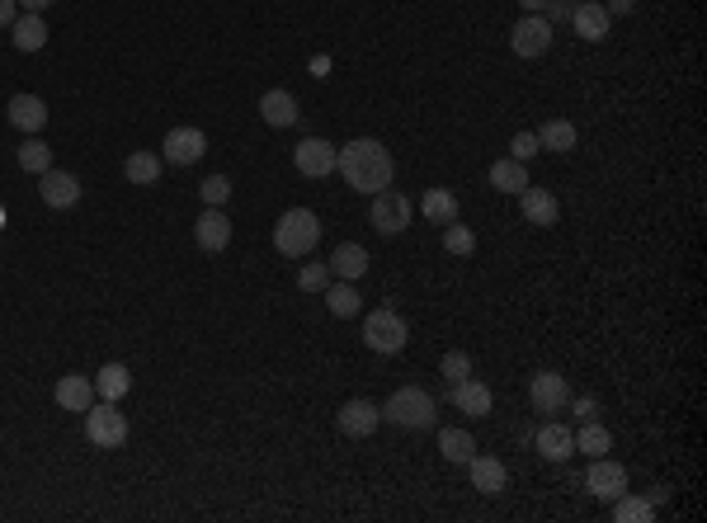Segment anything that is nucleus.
Segmentation results:
<instances>
[{
  "label": "nucleus",
  "instance_id": "obj_17",
  "mask_svg": "<svg viewBox=\"0 0 707 523\" xmlns=\"http://www.w3.org/2000/svg\"><path fill=\"white\" fill-rule=\"evenodd\" d=\"M467 476H472V491H481V495H500L505 486H510L505 462L486 458V453H472V462H467Z\"/></svg>",
  "mask_w": 707,
  "mask_h": 523
},
{
  "label": "nucleus",
  "instance_id": "obj_1",
  "mask_svg": "<svg viewBox=\"0 0 707 523\" xmlns=\"http://www.w3.org/2000/svg\"><path fill=\"white\" fill-rule=\"evenodd\" d=\"M335 170L345 175V184L354 189V194H382V189H392V151L382 147L378 137H354L349 147H340V161H335Z\"/></svg>",
  "mask_w": 707,
  "mask_h": 523
},
{
  "label": "nucleus",
  "instance_id": "obj_26",
  "mask_svg": "<svg viewBox=\"0 0 707 523\" xmlns=\"http://www.w3.org/2000/svg\"><path fill=\"white\" fill-rule=\"evenodd\" d=\"M165 161L156 156V151H132L128 161H123V175H128V184H142V189H151V184L161 180Z\"/></svg>",
  "mask_w": 707,
  "mask_h": 523
},
{
  "label": "nucleus",
  "instance_id": "obj_19",
  "mask_svg": "<svg viewBox=\"0 0 707 523\" xmlns=\"http://www.w3.org/2000/svg\"><path fill=\"white\" fill-rule=\"evenodd\" d=\"M533 448H538L547 462H566L571 453H576V434L561 425V420H547V425L533 434Z\"/></svg>",
  "mask_w": 707,
  "mask_h": 523
},
{
  "label": "nucleus",
  "instance_id": "obj_6",
  "mask_svg": "<svg viewBox=\"0 0 707 523\" xmlns=\"http://www.w3.org/2000/svg\"><path fill=\"white\" fill-rule=\"evenodd\" d=\"M368 222H373V231H382V236H401V231L411 227V198L396 194V189H382V194H373Z\"/></svg>",
  "mask_w": 707,
  "mask_h": 523
},
{
  "label": "nucleus",
  "instance_id": "obj_38",
  "mask_svg": "<svg viewBox=\"0 0 707 523\" xmlns=\"http://www.w3.org/2000/svg\"><path fill=\"white\" fill-rule=\"evenodd\" d=\"M439 368H444L448 387H453V382H462V377H472V359H467L462 349H453V354H444V363H439Z\"/></svg>",
  "mask_w": 707,
  "mask_h": 523
},
{
  "label": "nucleus",
  "instance_id": "obj_35",
  "mask_svg": "<svg viewBox=\"0 0 707 523\" xmlns=\"http://www.w3.org/2000/svg\"><path fill=\"white\" fill-rule=\"evenodd\" d=\"M444 250H448V255H462V260H467V255H477V231L462 227L458 217H453V222L444 227Z\"/></svg>",
  "mask_w": 707,
  "mask_h": 523
},
{
  "label": "nucleus",
  "instance_id": "obj_27",
  "mask_svg": "<svg viewBox=\"0 0 707 523\" xmlns=\"http://www.w3.org/2000/svg\"><path fill=\"white\" fill-rule=\"evenodd\" d=\"M128 387H132V373L123 368V363H104V368L95 373V396H99V401H123Z\"/></svg>",
  "mask_w": 707,
  "mask_h": 523
},
{
  "label": "nucleus",
  "instance_id": "obj_12",
  "mask_svg": "<svg viewBox=\"0 0 707 523\" xmlns=\"http://www.w3.org/2000/svg\"><path fill=\"white\" fill-rule=\"evenodd\" d=\"M382 410L373 406V401H363V396H354V401H345L340 406V415H335V425H340V434L345 439H368L373 429H378Z\"/></svg>",
  "mask_w": 707,
  "mask_h": 523
},
{
  "label": "nucleus",
  "instance_id": "obj_7",
  "mask_svg": "<svg viewBox=\"0 0 707 523\" xmlns=\"http://www.w3.org/2000/svg\"><path fill=\"white\" fill-rule=\"evenodd\" d=\"M566 401H571V382H566V377L552 373V368L533 373V382H528V406L538 410V415H557V410H566Z\"/></svg>",
  "mask_w": 707,
  "mask_h": 523
},
{
  "label": "nucleus",
  "instance_id": "obj_37",
  "mask_svg": "<svg viewBox=\"0 0 707 523\" xmlns=\"http://www.w3.org/2000/svg\"><path fill=\"white\" fill-rule=\"evenodd\" d=\"M198 194H203L208 208H222V203L231 198V180H227V175H208V180L198 184Z\"/></svg>",
  "mask_w": 707,
  "mask_h": 523
},
{
  "label": "nucleus",
  "instance_id": "obj_14",
  "mask_svg": "<svg viewBox=\"0 0 707 523\" xmlns=\"http://www.w3.org/2000/svg\"><path fill=\"white\" fill-rule=\"evenodd\" d=\"M609 24H613V15L604 10V0H580L576 10H571V29H576L585 43H604V38H609Z\"/></svg>",
  "mask_w": 707,
  "mask_h": 523
},
{
  "label": "nucleus",
  "instance_id": "obj_23",
  "mask_svg": "<svg viewBox=\"0 0 707 523\" xmlns=\"http://www.w3.org/2000/svg\"><path fill=\"white\" fill-rule=\"evenodd\" d=\"M10 38H15L19 52H43L48 48V24H43V15H33V10H19V19L10 24Z\"/></svg>",
  "mask_w": 707,
  "mask_h": 523
},
{
  "label": "nucleus",
  "instance_id": "obj_4",
  "mask_svg": "<svg viewBox=\"0 0 707 523\" xmlns=\"http://www.w3.org/2000/svg\"><path fill=\"white\" fill-rule=\"evenodd\" d=\"M85 439L95 448H109V453L128 443V415L118 410V401H99L85 410Z\"/></svg>",
  "mask_w": 707,
  "mask_h": 523
},
{
  "label": "nucleus",
  "instance_id": "obj_30",
  "mask_svg": "<svg viewBox=\"0 0 707 523\" xmlns=\"http://www.w3.org/2000/svg\"><path fill=\"white\" fill-rule=\"evenodd\" d=\"M326 307H330V316H340V321H345V316H359V311H363V297L354 293V283L340 278V283H326Z\"/></svg>",
  "mask_w": 707,
  "mask_h": 523
},
{
  "label": "nucleus",
  "instance_id": "obj_32",
  "mask_svg": "<svg viewBox=\"0 0 707 523\" xmlns=\"http://www.w3.org/2000/svg\"><path fill=\"white\" fill-rule=\"evenodd\" d=\"M538 147L543 151H576V128L566 118H547L538 128Z\"/></svg>",
  "mask_w": 707,
  "mask_h": 523
},
{
  "label": "nucleus",
  "instance_id": "obj_43",
  "mask_svg": "<svg viewBox=\"0 0 707 523\" xmlns=\"http://www.w3.org/2000/svg\"><path fill=\"white\" fill-rule=\"evenodd\" d=\"M604 10H609V15H632V10H637V0H609Z\"/></svg>",
  "mask_w": 707,
  "mask_h": 523
},
{
  "label": "nucleus",
  "instance_id": "obj_33",
  "mask_svg": "<svg viewBox=\"0 0 707 523\" xmlns=\"http://www.w3.org/2000/svg\"><path fill=\"white\" fill-rule=\"evenodd\" d=\"M15 161H19V170H29V175H43V170H52V147L33 132L29 142L15 151Z\"/></svg>",
  "mask_w": 707,
  "mask_h": 523
},
{
  "label": "nucleus",
  "instance_id": "obj_21",
  "mask_svg": "<svg viewBox=\"0 0 707 523\" xmlns=\"http://www.w3.org/2000/svg\"><path fill=\"white\" fill-rule=\"evenodd\" d=\"M330 278H345V283H359L363 274H368V250L359 246V241H345V246H335V255H330Z\"/></svg>",
  "mask_w": 707,
  "mask_h": 523
},
{
  "label": "nucleus",
  "instance_id": "obj_5",
  "mask_svg": "<svg viewBox=\"0 0 707 523\" xmlns=\"http://www.w3.org/2000/svg\"><path fill=\"white\" fill-rule=\"evenodd\" d=\"M406 340H411V326L396 316V311H373L368 321H363V344L373 349V354H401L406 349Z\"/></svg>",
  "mask_w": 707,
  "mask_h": 523
},
{
  "label": "nucleus",
  "instance_id": "obj_20",
  "mask_svg": "<svg viewBox=\"0 0 707 523\" xmlns=\"http://www.w3.org/2000/svg\"><path fill=\"white\" fill-rule=\"evenodd\" d=\"M448 392H453V406L462 410V415H491V387H486V382H481V377H462V382H453V387H448Z\"/></svg>",
  "mask_w": 707,
  "mask_h": 523
},
{
  "label": "nucleus",
  "instance_id": "obj_24",
  "mask_svg": "<svg viewBox=\"0 0 707 523\" xmlns=\"http://www.w3.org/2000/svg\"><path fill=\"white\" fill-rule=\"evenodd\" d=\"M260 114L269 128H293L297 123V99L288 90H264L260 95Z\"/></svg>",
  "mask_w": 707,
  "mask_h": 523
},
{
  "label": "nucleus",
  "instance_id": "obj_3",
  "mask_svg": "<svg viewBox=\"0 0 707 523\" xmlns=\"http://www.w3.org/2000/svg\"><path fill=\"white\" fill-rule=\"evenodd\" d=\"M382 420L396 429H434L439 415H434V396L425 387H396L382 406Z\"/></svg>",
  "mask_w": 707,
  "mask_h": 523
},
{
  "label": "nucleus",
  "instance_id": "obj_45",
  "mask_svg": "<svg viewBox=\"0 0 707 523\" xmlns=\"http://www.w3.org/2000/svg\"><path fill=\"white\" fill-rule=\"evenodd\" d=\"M519 5H524V15H543L547 0H519Z\"/></svg>",
  "mask_w": 707,
  "mask_h": 523
},
{
  "label": "nucleus",
  "instance_id": "obj_11",
  "mask_svg": "<svg viewBox=\"0 0 707 523\" xmlns=\"http://www.w3.org/2000/svg\"><path fill=\"white\" fill-rule=\"evenodd\" d=\"M38 198L48 203V208H76L81 203V180L76 175H66V170H43L38 175Z\"/></svg>",
  "mask_w": 707,
  "mask_h": 523
},
{
  "label": "nucleus",
  "instance_id": "obj_42",
  "mask_svg": "<svg viewBox=\"0 0 707 523\" xmlns=\"http://www.w3.org/2000/svg\"><path fill=\"white\" fill-rule=\"evenodd\" d=\"M576 415H580V420H594V415H599V406H594L590 396H576Z\"/></svg>",
  "mask_w": 707,
  "mask_h": 523
},
{
  "label": "nucleus",
  "instance_id": "obj_10",
  "mask_svg": "<svg viewBox=\"0 0 707 523\" xmlns=\"http://www.w3.org/2000/svg\"><path fill=\"white\" fill-rule=\"evenodd\" d=\"M510 48H514V57H543L552 48V24L543 15H524L510 29Z\"/></svg>",
  "mask_w": 707,
  "mask_h": 523
},
{
  "label": "nucleus",
  "instance_id": "obj_2",
  "mask_svg": "<svg viewBox=\"0 0 707 523\" xmlns=\"http://www.w3.org/2000/svg\"><path fill=\"white\" fill-rule=\"evenodd\" d=\"M321 241V222H316L312 208H288L274 227V250L288 255V260H307Z\"/></svg>",
  "mask_w": 707,
  "mask_h": 523
},
{
  "label": "nucleus",
  "instance_id": "obj_34",
  "mask_svg": "<svg viewBox=\"0 0 707 523\" xmlns=\"http://www.w3.org/2000/svg\"><path fill=\"white\" fill-rule=\"evenodd\" d=\"M576 448L580 453H590V458H604V453L613 448V434L599 425V420H585V429L576 434Z\"/></svg>",
  "mask_w": 707,
  "mask_h": 523
},
{
  "label": "nucleus",
  "instance_id": "obj_15",
  "mask_svg": "<svg viewBox=\"0 0 707 523\" xmlns=\"http://www.w3.org/2000/svg\"><path fill=\"white\" fill-rule=\"evenodd\" d=\"M52 396H57V406H62V410H71V415H85V410L95 406V377L66 373V377H57Z\"/></svg>",
  "mask_w": 707,
  "mask_h": 523
},
{
  "label": "nucleus",
  "instance_id": "obj_28",
  "mask_svg": "<svg viewBox=\"0 0 707 523\" xmlns=\"http://www.w3.org/2000/svg\"><path fill=\"white\" fill-rule=\"evenodd\" d=\"M439 453H444L453 467H467L472 453H477V439L467 429H439Z\"/></svg>",
  "mask_w": 707,
  "mask_h": 523
},
{
  "label": "nucleus",
  "instance_id": "obj_13",
  "mask_svg": "<svg viewBox=\"0 0 707 523\" xmlns=\"http://www.w3.org/2000/svg\"><path fill=\"white\" fill-rule=\"evenodd\" d=\"M585 486H590V495H599V500H618V495L627 491V467L613 458H594L590 472H585Z\"/></svg>",
  "mask_w": 707,
  "mask_h": 523
},
{
  "label": "nucleus",
  "instance_id": "obj_29",
  "mask_svg": "<svg viewBox=\"0 0 707 523\" xmlns=\"http://www.w3.org/2000/svg\"><path fill=\"white\" fill-rule=\"evenodd\" d=\"M420 213H425L434 227H448V222L458 217V198H453V189H429V194L420 198Z\"/></svg>",
  "mask_w": 707,
  "mask_h": 523
},
{
  "label": "nucleus",
  "instance_id": "obj_40",
  "mask_svg": "<svg viewBox=\"0 0 707 523\" xmlns=\"http://www.w3.org/2000/svg\"><path fill=\"white\" fill-rule=\"evenodd\" d=\"M571 10H576L571 0H547V5H543V19H547V24H561V19H571Z\"/></svg>",
  "mask_w": 707,
  "mask_h": 523
},
{
  "label": "nucleus",
  "instance_id": "obj_9",
  "mask_svg": "<svg viewBox=\"0 0 707 523\" xmlns=\"http://www.w3.org/2000/svg\"><path fill=\"white\" fill-rule=\"evenodd\" d=\"M208 156V137L198 128H170L161 142V161L165 165H198Z\"/></svg>",
  "mask_w": 707,
  "mask_h": 523
},
{
  "label": "nucleus",
  "instance_id": "obj_22",
  "mask_svg": "<svg viewBox=\"0 0 707 523\" xmlns=\"http://www.w3.org/2000/svg\"><path fill=\"white\" fill-rule=\"evenodd\" d=\"M5 118H10L19 132H43V123H48V104H43L38 95H15L10 104H5Z\"/></svg>",
  "mask_w": 707,
  "mask_h": 523
},
{
  "label": "nucleus",
  "instance_id": "obj_8",
  "mask_svg": "<svg viewBox=\"0 0 707 523\" xmlns=\"http://www.w3.org/2000/svg\"><path fill=\"white\" fill-rule=\"evenodd\" d=\"M335 161H340V147H330L326 137H302L293 151V165L307 175V180H326L335 175Z\"/></svg>",
  "mask_w": 707,
  "mask_h": 523
},
{
  "label": "nucleus",
  "instance_id": "obj_39",
  "mask_svg": "<svg viewBox=\"0 0 707 523\" xmlns=\"http://www.w3.org/2000/svg\"><path fill=\"white\" fill-rule=\"evenodd\" d=\"M538 151H543V147H538V132H519V137L510 142V156H514V161H524V165L533 161Z\"/></svg>",
  "mask_w": 707,
  "mask_h": 523
},
{
  "label": "nucleus",
  "instance_id": "obj_46",
  "mask_svg": "<svg viewBox=\"0 0 707 523\" xmlns=\"http://www.w3.org/2000/svg\"><path fill=\"white\" fill-rule=\"evenodd\" d=\"M0 227H5V208H0Z\"/></svg>",
  "mask_w": 707,
  "mask_h": 523
},
{
  "label": "nucleus",
  "instance_id": "obj_25",
  "mask_svg": "<svg viewBox=\"0 0 707 523\" xmlns=\"http://www.w3.org/2000/svg\"><path fill=\"white\" fill-rule=\"evenodd\" d=\"M491 189H500V194H524V189H528V165L514 161V156L491 161Z\"/></svg>",
  "mask_w": 707,
  "mask_h": 523
},
{
  "label": "nucleus",
  "instance_id": "obj_36",
  "mask_svg": "<svg viewBox=\"0 0 707 523\" xmlns=\"http://www.w3.org/2000/svg\"><path fill=\"white\" fill-rule=\"evenodd\" d=\"M326 283H330V264H302L297 269V288L302 293H326Z\"/></svg>",
  "mask_w": 707,
  "mask_h": 523
},
{
  "label": "nucleus",
  "instance_id": "obj_41",
  "mask_svg": "<svg viewBox=\"0 0 707 523\" xmlns=\"http://www.w3.org/2000/svg\"><path fill=\"white\" fill-rule=\"evenodd\" d=\"M19 19V0H0V29H10Z\"/></svg>",
  "mask_w": 707,
  "mask_h": 523
},
{
  "label": "nucleus",
  "instance_id": "obj_18",
  "mask_svg": "<svg viewBox=\"0 0 707 523\" xmlns=\"http://www.w3.org/2000/svg\"><path fill=\"white\" fill-rule=\"evenodd\" d=\"M194 241L198 250H208V255H217V250H227L231 246V222L222 208H208V213L194 222Z\"/></svg>",
  "mask_w": 707,
  "mask_h": 523
},
{
  "label": "nucleus",
  "instance_id": "obj_31",
  "mask_svg": "<svg viewBox=\"0 0 707 523\" xmlns=\"http://www.w3.org/2000/svg\"><path fill=\"white\" fill-rule=\"evenodd\" d=\"M613 505V523H651L656 519V505L651 500H642V495H618V500H609Z\"/></svg>",
  "mask_w": 707,
  "mask_h": 523
},
{
  "label": "nucleus",
  "instance_id": "obj_16",
  "mask_svg": "<svg viewBox=\"0 0 707 523\" xmlns=\"http://www.w3.org/2000/svg\"><path fill=\"white\" fill-rule=\"evenodd\" d=\"M519 213H524L528 227H557L561 203L552 189H533V184H528L524 194H519Z\"/></svg>",
  "mask_w": 707,
  "mask_h": 523
},
{
  "label": "nucleus",
  "instance_id": "obj_44",
  "mask_svg": "<svg viewBox=\"0 0 707 523\" xmlns=\"http://www.w3.org/2000/svg\"><path fill=\"white\" fill-rule=\"evenodd\" d=\"M48 5H57V0H19V10H33V15H43Z\"/></svg>",
  "mask_w": 707,
  "mask_h": 523
}]
</instances>
